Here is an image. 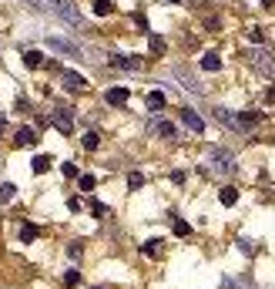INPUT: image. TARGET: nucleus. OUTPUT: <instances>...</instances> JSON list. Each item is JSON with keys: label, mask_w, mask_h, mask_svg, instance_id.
Returning <instances> with one entry per match:
<instances>
[{"label": "nucleus", "mask_w": 275, "mask_h": 289, "mask_svg": "<svg viewBox=\"0 0 275 289\" xmlns=\"http://www.w3.org/2000/svg\"><path fill=\"white\" fill-rule=\"evenodd\" d=\"M81 205H84L81 199H67V209H71V212H81Z\"/></svg>", "instance_id": "36"}, {"label": "nucleus", "mask_w": 275, "mask_h": 289, "mask_svg": "<svg viewBox=\"0 0 275 289\" xmlns=\"http://www.w3.org/2000/svg\"><path fill=\"white\" fill-rule=\"evenodd\" d=\"M201 67H205L208 74H215V71H221V57L218 54H205L201 57Z\"/></svg>", "instance_id": "16"}, {"label": "nucleus", "mask_w": 275, "mask_h": 289, "mask_svg": "<svg viewBox=\"0 0 275 289\" xmlns=\"http://www.w3.org/2000/svg\"><path fill=\"white\" fill-rule=\"evenodd\" d=\"M171 74H175V78L181 81V88H185V91H191V94H205V84H198V81L191 78V74H188L185 67H175Z\"/></svg>", "instance_id": "5"}, {"label": "nucleus", "mask_w": 275, "mask_h": 289, "mask_svg": "<svg viewBox=\"0 0 275 289\" xmlns=\"http://www.w3.org/2000/svg\"><path fill=\"white\" fill-rule=\"evenodd\" d=\"M91 212H94L98 219H104V215H108V205H104V202H94V205H91Z\"/></svg>", "instance_id": "33"}, {"label": "nucleus", "mask_w": 275, "mask_h": 289, "mask_svg": "<svg viewBox=\"0 0 275 289\" xmlns=\"http://www.w3.org/2000/svg\"><path fill=\"white\" fill-rule=\"evenodd\" d=\"M181 121H185L195 134L205 131V121H201V114H198V111H191V108H185V111H181Z\"/></svg>", "instance_id": "10"}, {"label": "nucleus", "mask_w": 275, "mask_h": 289, "mask_svg": "<svg viewBox=\"0 0 275 289\" xmlns=\"http://www.w3.org/2000/svg\"><path fill=\"white\" fill-rule=\"evenodd\" d=\"M21 239L24 242H34V239H37V225H31V222L21 225Z\"/></svg>", "instance_id": "24"}, {"label": "nucleus", "mask_w": 275, "mask_h": 289, "mask_svg": "<svg viewBox=\"0 0 275 289\" xmlns=\"http://www.w3.org/2000/svg\"><path fill=\"white\" fill-rule=\"evenodd\" d=\"M54 14L71 27H81V11H77L74 0H54Z\"/></svg>", "instance_id": "3"}, {"label": "nucleus", "mask_w": 275, "mask_h": 289, "mask_svg": "<svg viewBox=\"0 0 275 289\" xmlns=\"http://www.w3.org/2000/svg\"><path fill=\"white\" fill-rule=\"evenodd\" d=\"M94 185H98V178H94V175H81V192H91Z\"/></svg>", "instance_id": "27"}, {"label": "nucleus", "mask_w": 275, "mask_h": 289, "mask_svg": "<svg viewBox=\"0 0 275 289\" xmlns=\"http://www.w3.org/2000/svg\"><path fill=\"white\" fill-rule=\"evenodd\" d=\"M31 7H37V11H54V0H27Z\"/></svg>", "instance_id": "28"}, {"label": "nucleus", "mask_w": 275, "mask_h": 289, "mask_svg": "<svg viewBox=\"0 0 275 289\" xmlns=\"http://www.w3.org/2000/svg\"><path fill=\"white\" fill-rule=\"evenodd\" d=\"M258 118H262L258 111H242V114H238V124H242V128H248V124H258Z\"/></svg>", "instance_id": "21"}, {"label": "nucleus", "mask_w": 275, "mask_h": 289, "mask_svg": "<svg viewBox=\"0 0 275 289\" xmlns=\"http://www.w3.org/2000/svg\"><path fill=\"white\" fill-rule=\"evenodd\" d=\"M141 185H144V175H141V172H131V175H128V189L138 192Z\"/></svg>", "instance_id": "25"}, {"label": "nucleus", "mask_w": 275, "mask_h": 289, "mask_svg": "<svg viewBox=\"0 0 275 289\" xmlns=\"http://www.w3.org/2000/svg\"><path fill=\"white\" fill-rule=\"evenodd\" d=\"M14 144H17V148H31V144H37V131H34V128H21V131L14 134Z\"/></svg>", "instance_id": "11"}, {"label": "nucleus", "mask_w": 275, "mask_h": 289, "mask_svg": "<svg viewBox=\"0 0 275 289\" xmlns=\"http://www.w3.org/2000/svg\"><path fill=\"white\" fill-rule=\"evenodd\" d=\"M94 289H101V286H94Z\"/></svg>", "instance_id": "40"}, {"label": "nucleus", "mask_w": 275, "mask_h": 289, "mask_svg": "<svg viewBox=\"0 0 275 289\" xmlns=\"http://www.w3.org/2000/svg\"><path fill=\"white\" fill-rule=\"evenodd\" d=\"M218 199H221V205H235V202H238V189H231V185H225V189L218 192Z\"/></svg>", "instance_id": "17"}, {"label": "nucleus", "mask_w": 275, "mask_h": 289, "mask_svg": "<svg viewBox=\"0 0 275 289\" xmlns=\"http://www.w3.org/2000/svg\"><path fill=\"white\" fill-rule=\"evenodd\" d=\"M248 37L255 41V47H262V27H248Z\"/></svg>", "instance_id": "32"}, {"label": "nucleus", "mask_w": 275, "mask_h": 289, "mask_svg": "<svg viewBox=\"0 0 275 289\" xmlns=\"http://www.w3.org/2000/svg\"><path fill=\"white\" fill-rule=\"evenodd\" d=\"M111 64L124 67V71H141V57H134V54H111Z\"/></svg>", "instance_id": "9"}, {"label": "nucleus", "mask_w": 275, "mask_h": 289, "mask_svg": "<svg viewBox=\"0 0 275 289\" xmlns=\"http://www.w3.org/2000/svg\"><path fill=\"white\" fill-rule=\"evenodd\" d=\"M168 4H181V0H168Z\"/></svg>", "instance_id": "39"}, {"label": "nucleus", "mask_w": 275, "mask_h": 289, "mask_svg": "<svg viewBox=\"0 0 275 289\" xmlns=\"http://www.w3.org/2000/svg\"><path fill=\"white\" fill-rule=\"evenodd\" d=\"M211 114H215V121H218L221 128H231V131L242 128V124H238V114H231L228 108H211Z\"/></svg>", "instance_id": "6"}, {"label": "nucleus", "mask_w": 275, "mask_h": 289, "mask_svg": "<svg viewBox=\"0 0 275 289\" xmlns=\"http://www.w3.org/2000/svg\"><path fill=\"white\" fill-rule=\"evenodd\" d=\"M24 64L27 67H41L44 64V54H41V51H27V54H24Z\"/></svg>", "instance_id": "19"}, {"label": "nucleus", "mask_w": 275, "mask_h": 289, "mask_svg": "<svg viewBox=\"0 0 275 289\" xmlns=\"http://www.w3.org/2000/svg\"><path fill=\"white\" fill-rule=\"evenodd\" d=\"M14 195H17V189H14L11 182H4V185H0V202H4V205H7V202H11Z\"/></svg>", "instance_id": "23"}, {"label": "nucleus", "mask_w": 275, "mask_h": 289, "mask_svg": "<svg viewBox=\"0 0 275 289\" xmlns=\"http://www.w3.org/2000/svg\"><path fill=\"white\" fill-rule=\"evenodd\" d=\"M67 256H71V259H81V242H71V245H67Z\"/></svg>", "instance_id": "34"}, {"label": "nucleus", "mask_w": 275, "mask_h": 289, "mask_svg": "<svg viewBox=\"0 0 275 289\" xmlns=\"http://www.w3.org/2000/svg\"><path fill=\"white\" fill-rule=\"evenodd\" d=\"M51 124H54L61 134H71L74 131V111H71V108H54V111H51Z\"/></svg>", "instance_id": "4"}, {"label": "nucleus", "mask_w": 275, "mask_h": 289, "mask_svg": "<svg viewBox=\"0 0 275 289\" xmlns=\"http://www.w3.org/2000/svg\"><path fill=\"white\" fill-rule=\"evenodd\" d=\"M154 131L161 134V138H175V134H178V128H175L171 121H161V124H154Z\"/></svg>", "instance_id": "20"}, {"label": "nucleus", "mask_w": 275, "mask_h": 289, "mask_svg": "<svg viewBox=\"0 0 275 289\" xmlns=\"http://www.w3.org/2000/svg\"><path fill=\"white\" fill-rule=\"evenodd\" d=\"M111 11H114V4H111V0H94V14H98V17H108Z\"/></svg>", "instance_id": "22"}, {"label": "nucleus", "mask_w": 275, "mask_h": 289, "mask_svg": "<svg viewBox=\"0 0 275 289\" xmlns=\"http://www.w3.org/2000/svg\"><path fill=\"white\" fill-rule=\"evenodd\" d=\"M64 175H67V178L77 175V165H74V162H67V165H64Z\"/></svg>", "instance_id": "37"}, {"label": "nucleus", "mask_w": 275, "mask_h": 289, "mask_svg": "<svg viewBox=\"0 0 275 289\" xmlns=\"http://www.w3.org/2000/svg\"><path fill=\"white\" fill-rule=\"evenodd\" d=\"M144 252H148L151 259H161V252H165V242H161V239H148V242H144Z\"/></svg>", "instance_id": "14"}, {"label": "nucleus", "mask_w": 275, "mask_h": 289, "mask_svg": "<svg viewBox=\"0 0 275 289\" xmlns=\"http://www.w3.org/2000/svg\"><path fill=\"white\" fill-rule=\"evenodd\" d=\"M235 245L242 249L245 256H255V242H252V239H238V242H235Z\"/></svg>", "instance_id": "26"}, {"label": "nucleus", "mask_w": 275, "mask_h": 289, "mask_svg": "<svg viewBox=\"0 0 275 289\" xmlns=\"http://www.w3.org/2000/svg\"><path fill=\"white\" fill-rule=\"evenodd\" d=\"M61 84H64L67 91H74V94H77V91H84V88H88V81L81 78L77 71H61Z\"/></svg>", "instance_id": "8"}, {"label": "nucleus", "mask_w": 275, "mask_h": 289, "mask_svg": "<svg viewBox=\"0 0 275 289\" xmlns=\"http://www.w3.org/2000/svg\"><path fill=\"white\" fill-rule=\"evenodd\" d=\"M245 61L252 71H258L262 78H275V54L272 51H265V47H248L245 51Z\"/></svg>", "instance_id": "1"}, {"label": "nucleus", "mask_w": 275, "mask_h": 289, "mask_svg": "<svg viewBox=\"0 0 275 289\" xmlns=\"http://www.w3.org/2000/svg\"><path fill=\"white\" fill-rule=\"evenodd\" d=\"M81 144H84L88 152H94V148L101 144V134H98V131H84V138H81Z\"/></svg>", "instance_id": "18"}, {"label": "nucleus", "mask_w": 275, "mask_h": 289, "mask_svg": "<svg viewBox=\"0 0 275 289\" xmlns=\"http://www.w3.org/2000/svg\"><path fill=\"white\" fill-rule=\"evenodd\" d=\"M47 47H51V51H61V54H71V57H81V47L64 41V37H47Z\"/></svg>", "instance_id": "7"}, {"label": "nucleus", "mask_w": 275, "mask_h": 289, "mask_svg": "<svg viewBox=\"0 0 275 289\" xmlns=\"http://www.w3.org/2000/svg\"><path fill=\"white\" fill-rule=\"evenodd\" d=\"M188 232H191V225H188V222H181V219H178V222H175V235H178V239H185Z\"/></svg>", "instance_id": "30"}, {"label": "nucleus", "mask_w": 275, "mask_h": 289, "mask_svg": "<svg viewBox=\"0 0 275 289\" xmlns=\"http://www.w3.org/2000/svg\"><path fill=\"white\" fill-rule=\"evenodd\" d=\"M104 101H108V104H114V108L128 104V88H111L108 94H104Z\"/></svg>", "instance_id": "12"}, {"label": "nucleus", "mask_w": 275, "mask_h": 289, "mask_svg": "<svg viewBox=\"0 0 275 289\" xmlns=\"http://www.w3.org/2000/svg\"><path fill=\"white\" fill-rule=\"evenodd\" d=\"M165 104H168L165 91H151V94H148V108H151V111H165Z\"/></svg>", "instance_id": "13"}, {"label": "nucleus", "mask_w": 275, "mask_h": 289, "mask_svg": "<svg viewBox=\"0 0 275 289\" xmlns=\"http://www.w3.org/2000/svg\"><path fill=\"white\" fill-rule=\"evenodd\" d=\"M272 4H275V0H262V7H272Z\"/></svg>", "instance_id": "38"}, {"label": "nucleus", "mask_w": 275, "mask_h": 289, "mask_svg": "<svg viewBox=\"0 0 275 289\" xmlns=\"http://www.w3.org/2000/svg\"><path fill=\"white\" fill-rule=\"evenodd\" d=\"M208 162H211V172H218V175H231L235 172V158L225 148H208Z\"/></svg>", "instance_id": "2"}, {"label": "nucleus", "mask_w": 275, "mask_h": 289, "mask_svg": "<svg viewBox=\"0 0 275 289\" xmlns=\"http://www.w3.org/2000/svg\"><path fill=\"white\" fill-rule=\"evenodd\" d=\"M51 165H54V162H51V155H37V158H34V162H31L34 175H44V172H47V168H51Z\"/></svg>", "instance_id": "15"}, {"label": "nucleus", "mask_w": 275, "mask_h": 289, "mask_svg": "<svg viewBox=\"0 0 275 289\" xmlns=\"http://www.w3.org/2000/svg\"><path fill=\"white\" fill-rule=\"evenodd\" d=\"M151 51H154V54H165V37L154 34V37H151Z\"/></svg>", "instance_id": "29"}, {"label": "nucleus", "mask_w": 275, "mask_h": 289, "mask_svg": "<svg viewBox=\"0 0 275 289\" xmlns=\"http://www.w3.org/2000/svg\"><path fill=\"white\" fill-rule=\"evenodd\" d=\"M134 24H138L141 31H148V17H144V14H134Z\"/></svg>", "instance_id": "35"}, {"label": "nucleus", "mask_w": 275, "mask_h": 289, "mask_svg": "<svg viewBox=\"0 0 275 289\" xmlns=\"http://www.w3.org/2000/svg\"><path fill=\"white\" fill-rule=\"evenodd\" d=\"M64 282H67V286H71V289H74L77 282H81V272H77V269H71V272H67V276H64Z\"/></svg>", "instance_id": "31"}]
</instances>
